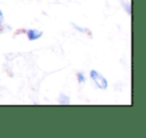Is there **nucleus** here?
Segmentation results:
<instances>
[{
	"mask_svg": "<svg viewBox=\"0 0 146 138\" xmlns=\"http://www.w3.org/2000/svg\"><path fill=\"white\" fill-rule=\"evenodd\" d=\"M26 34H27V37H28L29 41H34L40 38L43 35V32L42 31L36 30V29H29V30H27Z\"/></svg>",
	"mask_w": 146,
	"mask_h": 138,
	"instance_id": "nucleus-2",
	"label": "nucleus"
},
{
	"mask_svg": "<svg viewBox=\"0 0 146 138\" xmlns=\"http://www.w3.org/2000/svg\"><path fill=\"white\" fill-rule=\"evenodd\" d=\"M77 79H78L79 84H83V83H85V81H86L85 76H84V74L82 73V72H78L77 73Z\"/></svg>",
	"mask_w": 146,
	"mask_h": 138,
	"instance_id": "nucleus-5",
	"label": "nucleus"
},
{
	"mask_svg": "<svg viewBox=\"0 0 146 138\" xmlns=\"http://www.w3.org/2000/svg\"><path fill=\"white\" fill-rule=\"evenodd\" d=\"M120 3H121V5L124 7V9L126 10V12H127L128 14H131V6H130L128 3H125L124 0H120Z\"/></svg>",
	"mask_w": 146,
	"mask_h": 138,
	"instance_id": "nucleus-4",
	"label": "nucleus"
},
{
	"mask_svg": "<svg viewBox=\"0 0 146 138\" xmlns=\"http://www.w3.org/2000/svg\"><path fill=\"white\" fill-rule=\"evenodd\" d=\"M59 103L62 104V105H68V104H70V99L65 94H60V96H59Z\"/></svg>",
	"mask_w": 146,
	"mask_h": 138,
	"instance_id": "nucleus-3",
	"label": "nucleus"
},
{
	"mask_svg": "<svg viewBox=\"0 0 146 138\" xmlns=\"http://www.w3.org/2000/svg\"><path fill=\"white\" fill-rule=\"evenodd\" d=\"M72 25H73V27L75 29H77L78 31H80V32H83V33H85V32H87V29L86 28H82V27H79V26H77L76 24H74V23H72Z\"/></svg>",
	"mask_w": 146,
	"mask_h": 138,
	"instance_id": "nucleus-6",
	"label": "nucleus"
},
{
	"mask_svg": "<svg viewBox=\"0 0 146 138\" xmlns=\"http://www.w3.org/2000/svg\"><path fill=\"white\" fill-rule=\"evenodd\" d=\"M3 21H4V15H3V12L0 10V26L3 24Z\"/></svg>",
	"mask_w": 146,
	"mask_h": 138,
	"instance_id": "nucleus-7",
	"label": "nucleus"
},
{
	"mask_svg": "<svg viewBox=\"0 0 146 138\" xmlns=\"http://www.w3.org/2000/svg\"><path fill=\"white\" fill-rule=\"evenodd\" d=\"M90 78L93 80V82L95 83V85L97 86L99 89L101 90H106L108 87V81L100 72H98L97 70H91L90 71Z\"/></svg>",
	"mask_w": 146,
	"mask_h": 138,
	"instance_id": "nucleus-1",
	"label": "nucleus"
}]
</instances>
